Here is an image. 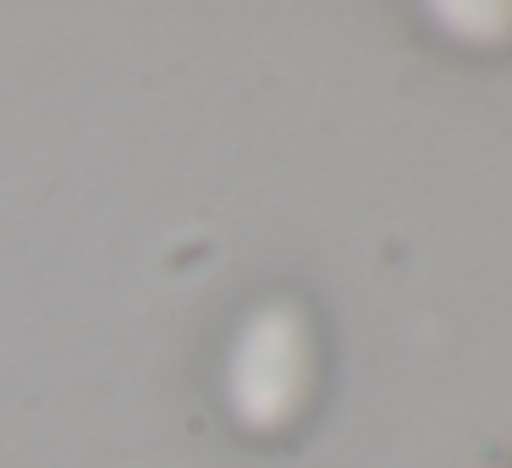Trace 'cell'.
Segmentation results:
<instances>
[{
	"label": "cell",
	"instance_id": "cell-1",
	"mask_svg": "<svg viewBox=\"0 0 512 468\" xmlns=\"http://www.w3.org/2000/svg\"><path fill=\"white\" fill-rule=\"evenodd\" d=\"M314 391H320V336L309 309L298 298H270L248 309L221 369L232 424L248 435H287L314 408Z\"/></svg>",
	"mask_w": 512,
	"mask_h": 468
},
{
	"label": "cell",
	"instance_id": "cell-2",
	"mask_svg": "<svg viewBox=\"0 0 512 468\" xmlns=\"http://www.w3.org/2000/svg\"><path fill=\"white\" fill-rule=\"evenodd\" d=\"M435 23L468 45H501L512 39V6H435Z\"/></svg>",
	"mask_w": 512,
	"mask_h": 468
}]
</instances>
